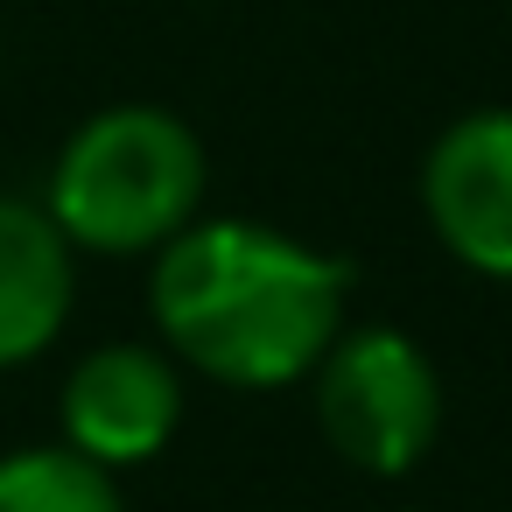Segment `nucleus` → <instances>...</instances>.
Segmentation results:
<instances>
[{"instance_id":"nucleus-1","label":"nucleus","mask_w":512,"mask_h":512,"mask_svg":"<svg viewBox=\"0 0 512 512\" xmlns=\"http://www.w3.org/2000/svg\"><path fill=\"white\" fill-rule=\"evenodd\" d=\"M344 302L351 267L337 253H316L253 218L183 225L148 274L162 344L190 372L246 393H274L316 372L344 337Z\"/></svg>"},{"instance_id":"nucleus-2","label":"nucleus","mask_w":512,"mask_h":512,"mask_svg":"<svg viewBox=\"0 0 512 512\" xmlns=\"http://www.w3.org/2000/svg\"><path fill=\"white\" fill-rule=\"evenodd\" d=\"M204 183V141L169 106H106L57 148L43 211L71 253H162L197 225Z\"/></svg>"},{"instance_id":"nucleus-3","label":"nucleus","mask_w":512,"mask_h":512,"mask_svg":"<svg viewBox=\"0 0 512 512\" xmlns=\"http://www.w3.org/2000/svg\"><path fill=\"white\" fill-rule=\"evenodd\" d=\"M316 421H323V442L351 470L400 477L428 456V442L442 428V379L407 330L365 323V330H344L323 351Z\"/></svg>"},{"instance_id":"nucleus-4","label":"nucleus","mask_w":512,"mask_h":512,"mask_svg":"<svg viewBox=\"0 0 512 512\" xmlns=\"http://www.w3.org/2000/svg\"><path fill=\"white\" fill-rule=\"evenodd\" d=\"M421 211L470 274L512 281V106H477L435 134Z\"/></svg>"},{"instance_id":"nucleus-5","label":"nucleus","mask_w":512,"mask_h":512,"mask_svg":"<svg viewBox=\"0 0 512 512\" xmlns=\"http://www.w3.org/2000/svg\"><path fill=\"white\" fill-rule=\"evenodd\" d=\"M183 421V372L155 344H99L64 379V442L99 470L148 463Z\"/></svg>"},{"instance_id":"nucleus-6","label":"nucleus","mask_w":512,"mask_h":512,"mask_svg":"<svg viewBox=\"0 0 512 512\" xmlns=\"http://www.w3.org/2000/svg\"><path fill=\"white\" fill-rule=\"evenodd\" d=\"M71 295H78L71 239L50 225L43 204L0 197V372L57 344V330L71 323Z\"/></svg>"},{"instance_id":"nucleus-7","label":"nucleus","mask_w":512,"mask_h":512,"mask_svg":"<svg viewBox=\"0 0 512 512\" xmlns=\"http://www.w3.org/2000/svg\"><path fill=\"white\" fill-rule=\"evenodd\" d=\"M0 512H127L113 470L64 449H15L0 456Z\"/></svg>"}]
</instances>
